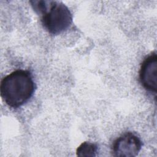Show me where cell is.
<instances>
[{
    "mask_svg": "<svg viewBox=\"0 0 157 157\" xmlns=\"http://www.w3.org/2000/svg\"><path fill=\"white\" fill-rule=\"evenodd\" d=\"M35 83L29 71L18 69L4 77L0 85L1 96L10 107L17 109L33 95Z\"/></svg>",
    "mask_w": 157,
    "mask_h": 157,
    "instance_id": "1",
    "label": "cell"
},
{
    "mask_svg": "<svg viewBox=\"0 0 157 157\" xmlns=\"http://www.w3.org/2000/svg\"><path fill=\"white\" fill-rule=\"evenodd\" d=\"M44 28L51 34L57 35L67 30L72 23V15L64 3L51 1L47 10L41 15Z\"/></svg>",
    "mask_w": 157,
    "mask_h": 157,
    "instance_id": "2",
    "label": "cell"
},
{
    "mask_svg": "<svg viewBox=\"0 0 157 157\" xmlns=\"http://www.w3.org/2000/svg\"><path fill=\"white\" fill-rule=\"evenodd\" d=\"M142 144L136 134L128 132L118 137L113 142L112 152L115 156L133 157L138 155Z\"/></svg>",
    "mask_w": 157,
    "mask_h": 157,
    "instance_id": "3",
    "label": "cell"
},
{
    "mask_svg": "<svg viewBox=\"0 0 157 157\" xmlns=\"http://www.w3.org/2000/svg\"><path fill=\"white\" fill-rule=\"evenodd\" d=\"M139 80L147 91L157 92V55L153 53L143 61L139 70Z\"/></svg>",
    "mask_w": 157,
    "mask_h": 157,
    "instance_id": "4",
    "label": "cell"
},
{
    "mask_svg": "<svg viewBox=\"0 0 157 157\" xmlns=\"http://www.w3.org/2000/svg\"><path fill=\"white\" fill-rule=\"evenodd\" d=\"M97 152V145L88 142H83L80 145L76 150L77 156L81 157L96 156Z\"/></svg>",
    "mask_w": 157,
    "mask_h": 157,
    "instance_id": "5",
    "label": "cell"
}]
</instances>
